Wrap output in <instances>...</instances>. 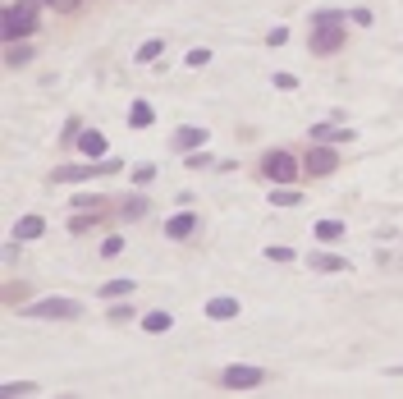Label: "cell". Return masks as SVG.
Masks as SVG:
<instances>
[{
	"instance_id": "obj_1",
	"label": "cell",
	"mask_w": 403,
	"mask_h": 399,
	"mask_svg": "<svg viewBox=\"0 0 403 399\" xmlns=\"http://www.w3.org/2000/svg\"><path fill=\"white\" fill-rule=\"evenodd\" d=\"M42 23V0H9L5 5V42H23Z\"/></svg>"
},
{
	"instance_id": "obj_2",
	"label": "cell",
	"mask_w": 403,
	"mask_h": 399,
	"mask_svg": "<svg viewBox=\"0 0 403 399\" xmlns=\"http://www.w3.org/2000/svg\"><path fill=\"white\" fill-rule=\"evenodd\" d=\"M298 174H303V161L293 157L289 147H271L262 157V179H271V184H298Z\"/></svg>"
},
{
	"instance_id": "obj_3",
	"label": "cell",
	"mask_w": 403,
	"mask_h": 399,
	"mask_svg": "<svg viewBox=\"0 0 403 399\" xmlns=\"http://www.w3.org/2000/svg\"><path fill=\"white\" fill-rule=\"evenodd\" d=\"M23 317H33V321H74V317H83V303L78 298H33V303L23 308Z\"/></svg>"
},
{
	"instance_id": "obj_4",
	"label": "cell",
	"mask_w": 403,
	"mask_h": 399,
	"mask_svg": "<svg viewBox=\"0 0 403 399\" xmlns=\"http://www.w3.org/2000/svg\"><path fill=\"white\" fill-rule=\"evenodd\" d=\"M110 170H124V165L115 157L83 161V165H60V170H51V184H83V179H97V174H110Z\"/></svg>"
},
{
	"instance_id": "obj_5",
	"label": "cell",
	"mask_w": 403,
	"mask_h": 399,
	"mask_svg": "<svg viewBox=\"0 0 403 399\" xmlns=\"http://www.w3.org/2000/svg\"><path fill=\"white\" fill-rule=\"evenodd\" d=\"M339 170V157L330 152V142H312V152L303 157V174H312V179H325V174Z\"/></svg>"
},
{
	"instance_id": "obj_6",
	"label": "cell",
	"mask_w": 403,
	"mask_h": 399,
	"mask_svg": "<svg viewBox=\"0 0 403 399\" xmlns=\"http://www.w3.org/2000/svg\"><path fill=\"white\" fill-rule=\"evenodd\" d=\"M262 381H266V372L252 367V363H234V367L220 372V386H225V390H252V386H262Z\"/></svg>"
},
{
	"instance_id": "obj_7",
	"label": "cell",
	"mask_w": 403,
	"mask_h": 399,
	"mask_svg": "<svg viewBox=\"0 0 403 399\" xmlns=\"http://www.w3.org/2000/svg\"><path fill=\"white\" fill-rule=\"evenodd\" d=\"M339 46H344V28H334V23L312 28V55H334Z\"/></svg>"
},
{
	"instance_id": "obj_8",
	"label": "cell",
	"mask_w": 403,
	"mask_h": 399,
	"mask_svg": "<svg viewBox=\"0 0 403 399\" xmlns=\"http://www.w3.org/2000/svg\"><path fill=\"white\" fill-rule=\"evenodd\" d=\"M193 235H197V216H193V211H175V216L165 220V239L184 243V239H193Z\"/></svg>"
},
{
	"instance_id": "obj_9",
	"label": "cell",
	"mask_w": 403,
	"mask_h": 399,
	"mask_svg": "<svg viewBox=\"0 0 403 399\" xmlns=\"http://www.w3.org/2000/svg\"><path fill=\"white\" fill-rule=\"evenodd\" d=\"M170 147H175L179 157H188V152L206 147V129H197V124H188V129H179L175 138H170Z\"/></svg>"
},
{
	"instance_id": "obj_10",
	"label": "cell",
	"mask_w": 403,
	"mask_h": 399,
	"mask_svg": "<svg viewBox=\"0 0 403 399\" xmlns=\"http://www.w3.org/2000/svg\"><path fill=\"white\" fill-rule=\"evenodd\" d=\"M307 138H312V142H349L353 129H344V124H334V120H321V124L307 129Z\"/></svg>"
},
{
	"instance_id": "obj_11",
	"label": "cell",
	"mask_w": 403,
	"mask_h": 399,
	"mask_svg": "<svg viewBox=\"0 0 403 399\" xmlns=\"http://www.w3.org/2000/svg\"><path fill=\"white\" fill-rule=\"evenodd\" d=\"M42 235H46V220L37 216V211H33V216H18V220H14V239H18V243H33V239H42Z\"/></svg>"
},
{
	"instance_id": "obj_12",
	"label": "cell",
	"mask_w": 403,
	"mask_h": 399,
	"mask_svg": "<svg viewBox=\"0 0 403 399\" xmlns=\"http://www.w3.org/2000/svg\"><path fill=\"white\" fill-rule=\"evenodd\" d=\"M78 152H83L88 161H101V157H105V133H101V129H83V133H78Z\"/></svg>"
},
{
	"instance_id": "obj_13",
	"label": "cell",
	"mask_w": 403,
	"mask_h": 399,
	"mask_svg": "<svg viewBox=\"0 0 403 399\" xmlns=\"http://www.w3.org/2000/svg\"><path fill=\"white\" fill-rule=\"evenodd\" d=\"M28 60H37L33 42H5V64L9 69H18V64H28Z\"/></svg>"
},
{
	"instance_id": "obj_14",
	"label": "cell",
	"mask_w": 403,
	"mask_h": 399,
	"mask_svg": "<svg viewBox=\"0 0 403 399\" xmlns=\"http://www.w3.org/2000/svg\"><path fill=\"white\" fill-rule=\"evenodd\" d=\"M206 317H211V321H234V317H238V298H229V294L211 298V303H206Z\"/></svg>"
},
{
	"instance_id": "obj_15",
	"label": "cell",
	"mask_w": 403,
	"mask_h": 399,
	"mask_svg": "<svg viewBox=\"0 0 403 399\" xmlns=\"http://www.w3.org/2000/svg\"><path fill=\"white\" fill-rule=\"evenodd\" d=\"M147 211H151V202L142 198V193H133V198H124V202H119V220H142Z\"/></svg>"
},
{
	"instance_id": "obj_16",
	"label": "cell",
	"mask_w": 403,
	"mask_h": 399,
	"mask_svg": "<svg viewBox=\"0 0 403 399\" xmlns=\"http://www.w3.org/2000/svg\"><path fill=\"white\" fill-rule=\"evenodd\" d=\"M307 262H312V271H330V276H339V271H349V262H344V257H334V252H312V257H307Z\"/></svg>"
},
{
	"instance_id": "obj_17",
	"label": "cell",
	"mask_w": 403,
	"mask_h": 399,
	"mask_svg": "<svg viewBox=\"0 0 403 399\" xmlns=\"http://www.w3.org/2000/svg\"><path fill=\"white\" fill-rule=\"evenodd\" d=\"M133 289H138V280L119 276V280H105V285H101V298H105V303H110V298H129Z\"/></svg>"
},
{
	"instance_id": "obj_18",
	"label": "cell",
	"mask_w": 403,
	"mask_h": 399,
	"mask_svg": "<svg viewBox=\"0 0 403 399\" xmlns=\"http://www.w3.org/2000/svg\"><path fill=\"white\" fill-rule=\"evenodd\" d=\"M151 120H156V111H151V101H133V106H129V129H147Z\"/></svg>"
},
{
	"instance_id": "obj_19",
	"label": "cell",
	"mask_w": 403,
	"mask_h": 399,
	"mask_svg": "<svg viewBox=\"0 0 403 399\" xmlns=\"http://www.w3.org/2000/svg\"><path fill=\"white\" fill-rule=\"evenodd\" d=\"M170 326H175V317H170L165 308H156V313H147V317H142V330H151V335H165Z\"/></svg>"
},
{
	"instance_id": "obj_20",
	"label": "cell",
	"mask_w": 403,
	"mask_h": 399,
	"mask_svg": "<svg viewBox=\"0 0 403 399\" xmlns=\"http://www.w3.org/2000/svg\"><path fill=\"white\" fill-rule=\"evenodd\" d=\"M101 216H105V211H78V216H74V220H69V235H88V230H92V225H97V220H101Z\"/></svg>"
},
{
	"instance_id": "obj_21",
	"label": "cell",
	"mask_w": 403,
	"mask_h": 399,
	"mask_svg": "<svg viewBox=\"0 0 403 399\" xmlns=\"http://www.w3.org/2000/svg\"><path fill=\"white\" fill-rule=\"evenodd\" d=\"M316 239H321V243L344 239V220H316Z\"/></svg>"
},
{
	"instance_id": "obj_22",
	"label": "cell",
	"mask_w": 403,
	"mask_h": 399,
	"mask_svg": "<svg viewBox=\"0 0 403 399\" xmlns=\"http://www.w3.org/2000/svg\"><path fill=\"white\" fill-rule=\"evenodd\" d=\"M271 207H298V189H293V184H280V189L271 193Z\"/></svg>"
},
{
	"instance_id": "obj_23",
	"label": "cell",
	"mask_w": 403,
	"mask_h": 399,
	"mask_svg": "<svg viewBox=\"0 0 403 399\" xmlns=\"http://www.w3.org/2000/svg\"><path fill=\"white\" fill-rule=\"evenodd\" d=\"M0 395H5V399H23V395H37V381H5V386H0Z\"/></svg>"
},
{
	"instance_id": "obj_24",
	"label": "cell",
	"mask_w": 403,
	"mask_h": 399,
	"mask_svg": "<svg viewBox=\"0 0 403 399\" xmlns=\"http://www.w3.org/2000/svg\"><path fill=\"white\" fill-rule=\"evenodd\" d=\"M69 207H74V211H105L110 202H105V198H97V193H83V198H74Z\"/></svg>"
},
{
	"instance_id": "obj_25",
	"label": "cell",
	"mask_w": 403,
	"mask_h": 399,
	"mask_svg": "<svg viewBox=\"0 0 403 399\" xmlns=\"http://www.w3.org/2000/svg\"><path fill=\"white\" fill-rule=\"evenodd\" d=\"M160 51H165V42H160V37H151V42H142V46H138V60H142V64H151Z\"/></svg>"
},
{
	"instance_id": "obj_26",
	"label": "cell",
	"mask_w": 403,
	"mask_h": 399,
	"mask_svg": "<svg viewBox=\"0 0 403 399\" xmlns=\"http://www.w3.org/2000/svg\"><path fill=\"white\" fill-rule=\"evenodd\" d=\"M184 64H188V69H206V64H211V51H206V46H197V51L184 55Z\"/></svg>"
},
{
	"instance_id": "obj_27",
	"label": "cell",
	"mask_w": 403,
	"mask_h": 399,
	"mask_svg": "<svg viewBox=\"0 0 403 399\" xmlns=\"http://www.w3.org/2000/svg\"><path fill=\"white\" fill-rule=\"evenodd\" d=\"M151 179H156V165H147V161H142V165H133V184H138V189H147Z\"/></svg>"
},
{
	"instance_id": "obj_28",
	"label": "cell",
	"mask_w": 403,
	"mask_h": 399,
	"mask_svg": "<svg viewBox=\"0 0 403 399\" xmlns=\"http://www.w3.org/2000/svg\"><path fill=\"white\" fill-rule=\"evenodd\" d=\"M119 252H124V239L119 235H105L101 239V257H119Z\"/></svg>"
},
{
	"instance_id": "obj_29",
	"label": "cell",
	"mask_w": 403,
	"mask_h": 399,
	"mask_svg": "<svg viewBox=\"0 0 403 399\" xmlns=\"http://www.w3.org/2000/svg\"><path fill=\"white\" fill-rule=\"evenodd\" d=\"M312 23H334V28H344V23H349V14H339V9H321Z\"/></svg>"
},
{
	"instance_id": "obj_30",
	"label": "cell",
	"mask_w": 403,
	"mask_h": 399,
	"mask_svg": "<svg viewBox=\"0 0 403 399\" xmlns=\"http://www.w3.org/2000/svg\"><path fill=\"white\" fill-rule=\"evenodd\" d=\"M266 257H271V262H293L298 252H293V248H284V243H271V248H266Z\"/></svg>"
},
{
	"instance_id": "obj_31",
	"label": "cell",
	"mask_w": 403,
	"mask_h": 399,
	"mask_svg": "<svg viewBox=\"0 0 403 399\" xmlns=\"http://www.w3.org/2000/svg\"><path fill=\"white\" fill-rule=\"evenodd\" d=\"M51 9H55V14H78L83 0H51Z\"/></svg>"
},
{
	"instance_id": "obj_32",
	"label": "cell",
	"mask_w": 403,
	"mask_h": 399,
	"mask_svg": "<svg viewBox=\"0 0 403 399\" xmlns=\"http://www.w3.org/2000/svg\"><path fill=\"white\" fill-rule=\"evenodd\" d=\"M184 165H188V170H202V165H211V157H206V152H188V157H184Z\"/></svg>"
},
{
	"instance_id": "obj_33",
	"label": "cell",
	"mask_w": 403,
	"mask_h": 399,
	"mask_svg": "<svg viewBox=\"0 0 403 399\" xmlns=\"http://www.w3.org/2000/svg\"><path fill=\"white\" fill-rule=\"evenodd\" d=\"M105 317H110V321H129V317H138V313H133L129 303H115V308H110V313H105Z\"/></svg>"
},
{
	"instance_id": "obj_34",
	"label": "cell",
	"mask_w": 403,
	"mask_h": 399,
	"mask_svg": "<svg viewBox=\"0 0 403 399\" xmlns=\"http://www.w3.org/2000/svg\"><path fill=\"white\" fill-rule=\"evenodd\" d=\"M289 42V28H271V33H266V46H284Z\"/></svg>"
},
{
	"instance_id": "obj_35",
	"label": "cell",
	"mask_w": 403,
	"mask_h": 399,
	"mask_svg": "<svg viewBox=\"0 0 403 399\" xmlns=\"http://www.w3.org/2000/svg\"><path fill=\"white\" fill-rule=\"evenodd\" d=\"M275 87H280V92H293V87H298V79H293V74H275V79H271Z\"/></svg>"
},
{
	"instance_id": "obj_36",
	"label": "cell",
	"mask_w": 403,
	"mask_h": 399,
	"mask_svg": "<svg viewBox=\"0 0 403 399\" xmlns=\"http://www.w3.org/2000/svg\"><path fill=\"white\" fill-rule=\"evenodd\" d=\"M349 23H362V28H367V23H371V9H349Z\"/></svg>"
},
{
	"instance_id": "obj_37",
	"label": "cell",
	"mask_w": 403,
	"mask_h": 399,
	"mask_svg": "<svg viewBox=\"0 0 403 399\" xmlns=\"http://www.w3.org/2000/svg\"><path fill=\"white\" fill-rule=\"evenodd\" d=\"M390 376H403V363H399V367H390Z\"/></svg>"
},
{
	"instance_id": "obj_38",
	"label": "cell",
	"mask_w": 403,
	"mask_h": 399,
	"mask_svg": "<svg viewBox=\"0 0 403 399\" xmlns=\"http://www.w3.org/2000/svg\"><path fill=\"white\" fill-rule=\"evenodd\" d=\"M46 5H51V0H46Z\"/></svg>"
}]
</instances>
